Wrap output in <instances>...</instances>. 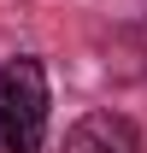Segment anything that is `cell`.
<instances>
[{
	"label": "cell",
	"mask_w": 147,
	"mask_h": 153,
	"mask_svg": "<svg viewBox=\"0 0 147 153\" xmlns=\"http://www.w3.org/2000/svg\"><path fill=\"white\" fill-rule=\"evenodd\" d=\"M47 135V76L36 59L0 65V153H36Z\"/></svg>",
	"instance_id": "obj_1"
},
{
	"label": "cell",
	"mask_w": 147,
	"mask_h": 153,
	"mask_svg": "<svg viewBox=\"0 0 147 153\" xmlns=\"http://www.w3.org/2000/svg\"><path fill=\"white\" fill-rule=\"evenodd\" d=\"M65 153H141V130L124 112H88L71 124Z\"/></svg>",
	"instance_id": "obj_2"
}]
</instances>
